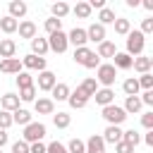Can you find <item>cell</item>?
I'll use <instances>...</instances> for the list:
<instances>
[{
	"mask_svg": "<svg viewBox=\"0 0 153 153\" xmlns=\"http://www.w3.org/2000/svg\"><path fill=\"white\" fill-rule=\"evenodd\" d=\"M88 7H91V10H93V7H96V10H103V7H105V0H91Z\"/></svg>",
	"mask_w": 153,
	"mask_h": 153,
	"instance_id": "cell-50",
	"label": "cell"
},
{
	"mask_svg": "<svg viewBox=\"0 0 153 153\" xmlns=\"http://www.w3.org/2000/svg\"><path fill=\"white\" fill-rule=\"evenodd\" d=\"M67 43H72L74 48H84V45L88 43V38H86V29H79V26H74V29L67 33Z\"/></svg>",
	"mask_w": 153,
	"mask_h": 153,
	"instance_id": "cell-7",
	"label": "cell"
},
{
	"mask_svg": "<svg viewBox=\"0 0 153 153\" xmlns=\"http://www.w3.org/2000/svg\"><path fill=\"white\" fill-rule=\"evenodd\" d=\"M22 67H26V69H36V72H45V57H38V55H26L24 60H22Z\"/></svg>",
	"mask_w": 153,
	"mask_h": 153,
	"instance_id": "cell-10",
	"label": "cell"
},
{
	"mask_svg": "<svg viewBox=\"0 0 153 153\" xmlns=\"http://www.w3.org/2000/svg\"><path fill=\"white\" fill-rule=\"evenodd\" d=\"M84 146H86V153H105V141L100 134L88 136V141H84Z\"/></svg>",
	"mask_w": 153,
	"mask_h": 153,
	"instance_id": "cell-11",
	"label": "cell"
},
{
	"mask_svg": "<svg viewBox=\"0 0 153 153\" xmlns=\"http://www.w3.org/2000/svg\"><path fill=\"white\" fill-rule=\"evenodd\" d=\"M117 17H115V10H110V7H103L100 10V14H98V24L100 26H105V24H112Z\"/></svg>",
	"mask_w": 153,
	"mask_h": 153,
	"instance_id": "cell-32",
	"label": "cell"
},
{
	"mask_svg": "<svg viewBox=\"0 0 153 153\" xmlns=\"http://www.w3.org/2000/svg\"><path fill=\"white\" fill-rule=\"evenodd\" d=\"M29 153H45V143H43V141L29 143Z\"/></svg>",
	"mask_w": 153,
	"mask_h": 153,
	"instance_id": "cell-48",
	"label": "cell"
},
{
	"mask_svg": "<svg viewBox=\"0 0 153 153\" xmlns=\"http://www.w3.org/2000/svg\"><path fill=\"white\" fill-rule=\"evenodd\" d=\"M143 45H146V36L141 31H129L127 33V55L129 57H139L143 53Z\"/></svg>",
	"mask_w": 153,
	"mask_h": 153,
	"instance_id": "cell-2",
	"label": "cell"
},
{
	"mask_svg": "<svg viewBox=\"0 0 153 153\" xmlns=\"http://www.w3.org/2000/svg\"><path fill=\"white\" fill-rule=\"evenodd\" d=\"M24 67H22V60L19 57H10V60H0V72L5 74H19Z\"/></svg>",
	"mask_w": 153,
	"mask_h": 153,
	"instance_id": "cell-13",
	"label": "cell"
},
{
	"mask_svg": "<svg viewBox=\"0 0 153 153\" xmlns=\"http://www.w3.org/2000/svg\"><path fill=\"white\" fill-rule=\"evenodd\" d=\"M45 153H67V148H65L60 141H50V143L45 146Z\"/></svg>",
	"mask_w": 153,
	"mask_h": 153,
	"instance_id": "cell-43",
	"label": "cell"
},
{
	"mask_svg": "<svg viewBox=\"0 0 153 153\" xmlns=\"http://www.w3.org/2000/svg\"><path fill=\"white\" fill-rule=\"evenodd\" d=\"M79 88H81V91H84L88 98H93V93L98 91V81H96L93 76H88V79H84V81L79 84Z\"/></svg>",
	"mask_w": 153,
	"mask_h": 153,
	"instance_id": "cell-29",
	"label": "cell"
},
{
	"mask_svg": "<svg viewBox=\"0 0 153 153\" xmlns=\"http://www.w3.org/2000/svg\"><path fill=\"white\" fill-rule=\"evenodd\" d=\"M122 91H124L127 96H139V81H136L134 76L124 79V84H122Z\"/></svg>",
	"mask_w": 153,
	"mask_h": 153,
	"instance_id": "cell-33",
	"label": "cell"
},
{
	"mask_svg": "<svg viewBox=\"0 0 153 153\" xmlns=\"http://www.w3.org/2000/svg\"><path fill=\"white\" fill-rule=\"evenodd\" d=\"M17 86H19V91L33 86V76H31L29 72H19V74H17Z\"/></svg>",
	"mask_w": 153,
	"mask_h": 153,
	"instance_id": "cell-37",
	"label": "cell"
},
{
	"mask_svg": "<svg viewBox=\"0 0 153 153\" xmlns=\"http://www.w3.org/2000/svg\"><path fill=\"white\" fill-rule=\"evenodd\" d=\"M131 62H134V57H129L127 53H115L112 55V67L115 69H131Z\"/></svg>",
	"mask_w": 153,
	"mask_h": 153,
	"instance_id": "cell-17",
	"label": "cell"
},
{
	"mask_svg": "<svg viewBox=\"0 0 153 153\" xmlns=\"http://www.w3.org/2000/svg\"><path fill=\"white\" fill-rule=\"evenodd\" d=\"M5 143H7V131H5V129H0V148H2Z\"/></svg>",
	"mask_w": 153,
	"mask_h": 153,
	"instance_id": "cell-52",
	"label": "cell"
},
{
	"mask_svg": "<svg viewBox=\"0 0 153 153\" xmlns=\"http://www.w3.org/2000/svg\"><path fill=\"white\" fill-rule=\"evenodd\" d=\"M0 153H2V148H0Z\"/></svg>",
	"mask_w": 153,
	"mask_h": 153,
	"instance_id": "cell-55",
	"label": "cell"
},
{
	"mask_svg": "<svg viewBox=\"0 0 153 153\" xmlns=\"http://www.w3.org/2000/svg\"><path fill=\"white\" fill-rule=\"evenodd\" d=\"M50 12H53L55 19H62V17L69 14V5H67V2H53V5H50Z\"/></svg>",
	"mask_w": 153,
	"mask_h": 153,
	"instance_id": "cell-31",
	"label": "cell"
},
{
	"mask_svg": "<svg viewBox=\"0 0 153 153\" xmlns=\"http://www.w3.org/2000/svg\"><path fill=\"white\" fill-rule=\"evenodd\" d=\"M33 108H36L38 115H53V112H55V103H53L50 98H38V100H33Z\"/></svg>",
	"mask_w": 153,
	"mask_h": 153,
	"instance_id": "cell-19",
	"label": "cell"
},
{
	"mask_svg": "<svg viewBox=\"0 0 153 153\" xmlns=\"http://www.w3.org/2000/svg\"><path fill=\"white\" fill-rule=\"evenodd\" d=\"M7 10H10V17H12V19H22V17L26 14V2H22V0H12V2L7 5Z\"/></svg>",
	"mask_w": 153,
	"mask_h": 153,
	"instance_id": "cell-23",
	"label": "cell"
},
{
	"mask_svg": "<svg viewBox=\"0 0 153 153\" xmlns=\"http://www.w3.org/2000/svg\"><path fill=\"white\" fill-rule=\"evenodd\" d=\"M139 100H141V105H153V91H143V96Z\"/></svg>",
	"mask_w": 153,
	"mask_h": 153,
	"instance_id": "cell-49",
	"label": "cell"
},
{
	"mask_svg": "<svg viewBox=\"0 0 153 153\" xmlns=\"http://www.w3.org/2000/svg\"><path fill=\"white\" fill-rule=\"evenodd\" d=\"M17 31H19V36L22 38H36V24L33 22H29V19H24V22H19V26H17Z\"/></svg>",
	"mask_w": 153,
	"mask_h": 153,
	"instance_id": "cell-21",
	"label": "cell"
},
{
	"mask_svg": "<svg viewBox=\"0 0 153 153\" xmlns=\"http://www.w3.org/2000/svg\"><path fill=\"white\" fill-rule=\"evenodd\" d=\"M141 5H143V7H146V10H148V12H153V0H143V2H141Z\"/></svg>",
	"mask_w": 153,
	"mask_h": 153,
	"instance_id": "cell-53",
	"label": "cell"
},
{
	"mask_svg": "<svg viewBox=\"0 0 153 153\" xmlns=\"http://www.w3.org/2000/svg\"><path fill=\"white\" fill-rule=\"evenodd\" d=\"M12 153H29V143L26 141H14L12 143Z\"/></svg>",
	"mask_w": 153,
	"mask_h": 153,
	"instance_id": "cell-46",
	"label": "cell"
},
{
	"mask_svg": "<svg viewBox=\"0 0 153 153\" xmlns=\"http://www.w3.org/2000/svg\"><path fill=\"white\" fill-rule=\"evenodd\" d=\"M72 12H74L79 19H88V17H91V7H88V2H76Z\"/></svg>",
	"mask_w": 153,
	"mask_h": 153,
	"instance_id": "cell-36",
	"label": "cell"
},
{
	"mask_svg": "<svg viewBox=\"0 0 153 153\" xmlns=\"http://www.w3.org/2000/svg\"><path fill=\"white\" fill-rule=\"evenodd\" d=\"M57 84V76L45 69V72H38V91H53V86Z\"/></svg>",
	"mask_w": 153,
	"mask_h": 153,
	"instance_id": "cell-9",
	"label": "cell"
},
{
	"mask_svg": "<svg viewBox=\"0 0 153 153\" xmlns=\"http://www.w3.org/2000/svg\"><path fill=\"white\" fill-rule=\"evenodd\" d=\"M127 115H136L139 110H141V100H139V96H127V100H124V108H122Z\"/></svg>",
	"mask_w": 153,
	"mask_h": 153,
	"instance_id": "cell-27",
	"label": "cell"
},
{
	"mask_svg": "<svg viewBox=\"0 0 153 153\" xmlns=\"http://www.w3.org/2000/svg\"><path fill=\"white\" fill-rule=\"evenodd\" d=\"M0 108H2L5 112H14V110L19 108V96H17V93H5V96L0 98Z\"/></svg>",
	"mask_w": 153,
	"mask_h": 153,
	"instance_id": "cell-16",
	"label": "cell"
},
{
	"mask_svg": "<svg viewBox=\"0 0 153 153\" xmlns=\"http://www.w3.org/2000/svg\"><path fill=\"white\" fill-rule=\"evenodd\" d=\"M74 62L76 65H84L86 69H98L100 67V57L91 50V48H74Z\"/></svg>",
	"mask_w": 153,
	"mask_h": 153,
	"instance_id": "cell-1",
	"label": "cell"
},
{
	"mask_svg": "<svg viewBox=\"0 0 153 153\" xmlns=\"http://www.w3.org/2000/svg\"><path fill=\"white\" fill-rule=\"evenodd\" d=\"M45 53H48V38H41V36L31 38V55H38V57H43Z\"/></svg>",
	"mask_w": 153,
	"mask_h": 153,
	"instance_id": "cell-22",
	"label": "cell"
},
{
	"mask_svg": "<svg viewBox=\"0 0 153 153\" xmlns=\"http://www.w3.org/2000/svg\"><path fill=\"white\" fill-rule=\"evenodd\" d=\"M45 31H48V36H50V33H57V31H62V19H55V17L45 19Z\"/></svg>",
	"mask_w": 153,
	"mask_h": 153,
	"instance_id": "cell-38",
	"label": "cell"
},
{
	"mask_svg": "<svg viewBox=\"0 0 153 153\" xmlns=\"http://www.w3.org/2000/svg\"><path fill=\"white\" fill-rule=\"evenodd\" d=\"M29 122H31V112H29V110L17 108V110L12 112V124H22V127H26Z\"/></svg>",
	"mask_w": 153,
	"mask_h": 153,
	"instance_id": "cell-24",
	"label": "cell"
},
{
	"mask_svg": "<svg viewBox=\"0 0 153 153\" xmlns=\"http://www.w3.org/2000/svg\"><path fill=\"white\" fill-rule=\"evenodd\" d=\"M98 84H103V88H110L112 84H115V79H117V69L112 67V65H100L98 69H96V76H93Z\"/></svg>",
	"mask_w": 153,
	"mask_h": 153,
	"instance_id": "cell-4",
	"label": "cell"
},
{
	"mask_svg": "<svg viewBox=\"0 0 153 153\" xmlns=\"http://www.w3.org/2000/svg\"><path fill=\"white\" fill-rule=\"evenodd\" d=\"M141 33L146 36V33H153V17H146L143 22H141Z\"/></svg>",
	"mask_w": 153,
	"mask_h": 153,
	"instance_id": "cell-44",
	"label": "cell"
},
{
	"mask_svg": "<svg viewBox=\"0 0 153 153\" xmlns=\"http://www.w3.org/2000/svg\"><path fill=\"white\" fill-rule=\"evenodd\" d=\"M139 88H143V91H153V74L148 72V74H141L139 79Z\"/></svg>",
	"mask_w": 153,
	"mask_h": 153,
	"instance_id": "cell-40",
	"label": "cell"
},
{
	"mask_svg": "<svg viewBox=\"0 0 153 153\" xmlns=\"http://www.w3.org/2000/svg\"><path fill=\"white\" fill-rule=\"evenodd\" d=\"M67 103H69V108H74V110H81V108H86V103H88V96L76 86V91H69V98H67Z\"/></svg>",
	"mask_w": 153,
	"mask_h": 153,
	"instance_id": "cell-8",
	"label": "cell"
},
{
	"mask_svg": "<svg viewBox=\"0 0 153 153\" xmlns=\"http://www.w3.org/2000/svg\"><path fill=\"white\" fill-rule=\"evenodd\" d=\"M67 33L65 31H57V33H50L48 36V50H53V53H65L67 50Z\"/></svg>",
	"mask_w": 153,
	"mask_h": 153,
	"instance_id": "cell-6",
	"label": "cell"
},
{
	"mask_svg": "<svg viewBox=\"0 0 153 153\" xmlns=\"http://www.w3.org/2000/svg\"><path fill=\"white\" fill-rule=\"evenodd\" d=\"M141 0H127V7H139Z\"/></svg>",
	"mask_w": 153,
	"mask_h": 153,
	"instance_id": "cell-54",
	"label": "cell"
},
{
	"mask_svg": "<svg viewBox=\"0 0 153 153\" xmlns=\"http://www.w3.org/2000/svg\"><path fill=\"white\" fill-rule=\"evenodd\" d=\"M50 93H53V98H50L53 103H55V100H67V98H69V86H67V84H55Z\"/></svg>",
	"mask_w": 153,
	"mask_h": 153,
	"instance_id": "cell-26",
	"label": "cell"
},
{
	"mask_svg": "<svg viewBox=\"0 0 153 153\" xmlns=\"http://www.w3.org/2000/svg\"><path fill=\"white\" fill-rule=\"evenodd\" d=\"M143 143H146V146H153V129H148V131L143 134Z\"/></svg>",
	"mask_w": 153,
	"mask_h": 153,
	"instance_id": "cell-51",
	"label": "cell"
},
{
	"mask_svg": "<svg viewBox=\"0 0 153 153\" xmlns=\"http://www.w3.org/2000/svg\"><path fill=\"white\" fill-rule=\"evenodd\" d=\"M93 98H96L98 105L105 108V105H112V103H115V91H112V88H98V91L93 93Z\"/></svg>",
	"mask_w": 153,
	"mask_h": 153,
	"instance_id": "cell-14",
	"label": "cell"
},
{
	"mask_svg": "<svg viewBox=\"0 0 153 153\" xmlns=\"http://www.w3.org/2000/svg\"><path fill=\"white\" fill-rule=\"evenodd\" d=\"M131 67H134L139 74H148V72H151V67H153V60H151V57H146V55H139V57H134Z\"/></svg>",
	"mask_w": 153,
	"mask_h": 153,
	"instance_id": "cell-18",
	"label": "cell"
},
{
	"mask_svg": "<svg viewBox=\"0 0 153 153\" xmlns=\"http://www.w3.org/2000/svg\"><path fill=\"white\" fill-rule=\"evenodd\" d=\"M65 148H67V153H86V146H84L81 139H72Z\"/></svg>",
	"mask_w": 153,
	"mask_h": 153,
	"instance_id": "cell-39",
	"label": "cell"
},
{
	"mask_svg": "<svg viewBox=\"0 0 153 153\" xmlns=\"http://www.w3.org/2000/svg\"><path fill=\"white\" fill-rule=\"evenodd\" d=\"M86 38L93 41V43H103V41H105V26H100L98 22H93V24L86 29Z\"/></svg>",
	"mask_w": 153,
	"mask_h": 153,
	"instance_id": "cell-12",
	"label": "cell"
},
{
	"mask_svg": "<svg viewBox=\"0 0 153 153\" xmlns=\"http://www.w3.org/2000/svg\"><path fill=\"white\" fill-rule=\"evenodd\" d=\"M12 127V112H5V110H0V129H10Z\"/></svg>",
	"mask_w": 153,
	"mask_h": 153,
	"instance_id": "cell-42",
	"label": "cell"
},
{
	"mask_svg": "<svg viewBox=\"0 0 153 153\" xmlns=\"http://www.w3.org/2000/svg\"><path fill=\"white\" fill-rule=\"evenodd\" d=\"M141 124H143L146 129H153V112H143V115H141Z\"/></svg>",
	"mask_w": 153,
	"mask_h": 153,
	"instance_id": "cell-47",
	"label": "cell"
},
{
	"mask_svg": "<svg viewBox=\"0 0 153 153\" xmlns=\"http://www.w3.org/2000/svg\"><path fill=\"white\" fill-rule=\"evenodd\" d=\"M17 26H19V22H17V19H12L10 14L0 19V31H2V33H14V31H17Z\"/></svg>",
	"mask_w": 153,
	"mask_h": 153,
	"instance_id": "cell-30",
	"label": "cell"
},
{
	"mask_svg": "<svg viewBox=\"0 0 153 153\" xmlns=\"http://www.w3.org/2000/svg\"><path fill=\"white\" fill-rule=\"evenodd\" d=\"M122 141H127L129 146H134V148H136V146L141 143V134H139V131H134V129H127V131H122Z\"/></svg>",
	"mask_w": 153,
	"mask_h": 153,
	"instance_id": "cell-34",
	"label": "cell"
},
{
	"mask_svg": "<svg viewBox=\"0 0 153 153\" xmlns=\"http://www.w3.org/2000/svg\"><path fill=\"white\" fill-rule=\"evenodd\" d=\"M112 24H115V33H120V36H127V33L131 31V22L124 19V17H117Z\"/></svg>",
	"mask_w": 153,
	"mask_h": 153,
	"instance_id": "cell-28",
	"label": "cell"
},
{
	"mask_svg": "<svg viewBox=\"0 0 153 153\" xmlns=\"http://www.w3.org/2000/svg\"><path fill=\"white\" fill-rule=\"evenodd\" d=\"M19 100H24V103H31V100H36V86L22 88V91H19Z\"/></svg>",
	"mask_w": 153,
	"mask_h": 153,
	"instance_id": "cell-41",
	"label": "cell"
},
{
	"mask_svg": "<svg viewBox=\"0 0 153 153\" xmlns=\"http://www.w3.org/2000/svg\"><path fill=\"white\" fill-rule=\"evenodd\" d=\"M69 122H72V117H69L67 112H57V115H53V124H55L57 129H67Z\"/></svg>",
	"mask_w": 153,
	"mask_h": 153,
	"instance_id": "cell-35",
	"label": "cell"
},
{
	"mask_svg": "<svg viewBox=\"0 0 153 153\" xmlns=\"http://www.w3.org/2000/svg\"><path fill=\"white\" fill-rule=\"evenodd\" d=\"M115 53H117V48H115L112 41H103V43H98V50H96L98 57H112Z\"/></svg>",
	"mask_w": 153,
	"mask_h": 153,
	"instance_id": "cell-25",
	"label": "cell"
},
{
	"mask_svg": "<svg viewBox=\"0 0 153 153\" xmlns=\"http://www.w3.org/2000/svg\"><path fill=\"white\" fill-rule=\"evenodd\" d=\"M100 115H103V120H105L108 124H112V127H120V124L127 120V112H124L120 105H115V103H112V105H105Z\"/></svg>",
	"mask_w": 153,
	"mask_h": 153,
	"instance_id": "cell-3",
	"label": "cell"
},
{
	"mask_svg": "<svg viewBox=\"0 0 153 153\" xmlns=\"http://www.w3.org/2000/svg\"><path fill=\"white\" fill-rule=\"evenodd\" d=\"M17 53V43L12 38H0V60H10Z\"/></svg>",
	"mask_w": 153,
	"mask_h": 153,
	"instance_id": "cell-15",
	"label": "cell"
},
{
	"mask_svg": "<svg viewBox=\"0 0 153 153\" xmlns=\"http://www.w3.org/2000/svg\"><path fill=\"white\" fill-rule=\"evenodd\" d=\"M115 153H134V146H129L127 141H120L115 143Z\"/></svg>",
	"mask_w": 153,
	"mask_h": 153,
	"instance_id": "cell-45",
	"label": "cell"
},
{
	"mask_svg": "<svg viewBox=\"0 0 153 153\" xmlns=\"http://www.w3.org/2000/svg\"><path fill=\"white\" fill-rule=\"evenodd\" d=\"M43 136H45V124H41V122H29V124L24 127V136H22V141H26V143H36V141H43Z\"/></svg>",
	"mask_w": 153,
	"mask_h": 153,
	"instance_id": "cell-5",
	"label": "cell"
},
{
	"mask_svg": "<svg viewBox=\"0 0 153 153\" xmlns=\"http://www.w3.org/2000/svg\"><path fill=\"white\" fill-rule=\"evenodd\" d=\"M103 141H105V143H120V141H122V129L108 124L105 131H103Z\"/></svg>",
	"mask_w": 153,
	"mask_h": 153,
	"instance_id": "cell-20",
	"label": "cell"
}]
</instances>
